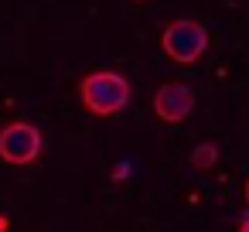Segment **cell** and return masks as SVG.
<instances>
[{"label": "cell", "instance_id": "cell-1", "mask_svg": "<svg viewBox=\"0 0 249 232\" xmlns=\"http://www.w3.org/2000/svg\"><path fill=\"white\" fill-rule=\"evenodd\" d=\"M79 96L92 116H116L130 103L133 89L120 72H92L79 82Z\"/></svg>", "mask_w": 249, "mask_h": 232}, {"label": "cell", "instance_id": "cell-2", "mask_svg": "<svg viewBox=\"0 0 249 232\" xmlns=\"http://www.w3.org/2000/svg\"><path fill=\"white\" fill-rule=\"evenodd\" d=\"M160 48H164V55H167L171 62H178V65H195V62L205 55V48H208V31H205L198 21H188V18L171 21V24L164 28V35H160Z\"/></svg>", "mask_w": 249, "mask_h": 232}, {"label": "cell", "instance_id": "cell-3", "mask_svg": "<svg viewBox=\"0 0 249 232\" xmlns=\"http://www.w3.org/2000/svg\"><path fill=\"white\" fill-rule=\"evenodd\" d=\"M41 130L31 126V123H7L0 130V161H7L14 167H24V164H35L41 157Z\"/></svg>", "mask_w": 249, "mask_h": 232}, {"label": "cell", "instance_id": "cell-4", "mask_svg": "<svg viewBox=\"0 0 249 232\" xmlns=\"http://www.w3.org/2000/svg\"><path fill=\"white\" fill-rule=\"evenodd\" d=\"M191 109H195V92L184 82H164L154 92V113L164 123H181L191 116Z\"/></svg>", "mask_w": 249, "mask_h": 232}, {"label": "cell", "instance_id": "cell-5", "mask_svg": "<svg viewBox=\"0 0 249 232\" xmlns=\"http://www.w3.org/2000/svg\"><path fill=\"white\" fill-rule=\"evenodd\" d=\"M215 161H218V147H215V143H198V147L191 150V164H195L198 171L215 167Z\"/></svg>", "mask_w": 249, "mask_h": 232}, {"label": "cell", "instance_id": "cell-6", "mask_svg": "<svg viewBox=\"0 0 249 232\" xmlns=\"http://www.w3.org/2000/svg\"><path fill=\"white\" fill-rule=\"evenodd\" d=\"M126 174H130V164H126V161H123V164H120V167H116V171H113V178H116V181H120V178H126Z\"/></svg>", "mask_w": 249, "mask_h": 232}, {"label": "cell", "instance_id": "cell-7", "mask_svg": "<svg viewBox=\"0 0 249 232\" xmlns=\"http://www.w3.org/2000/svg\"><path fill=\"white\" fill-rule=\"evenodd\" d=\"M239 232H249V212H246V215L239 218Z\"/></svg>", "mask_w": 249, "mask_h": 232}, {"label": "cell", "instance_id": "cell-8", "mask_svg": "<svg viewBox=\"0 0 249 232\" xmlns=\"http://www.w3.org/2000/svg\"><path fill=\"white\" fill-rule=\"evenodd\" d=\"M7 229H11V222H7L4 215H0V232H7Z\"/></svg>", "mask_w": 249, "mask_h": 232}, {"label": "cell", "instance_id": "cell-9", "mask_svg": "<svg viewBox=\"0 0 249 232\" xmlns=\"http://www.w3.org/2000/svg\"><path fill=\"white\" fill-rule=\"evenodd\" d=\"M246 201H249V181H246Z\"/></svg>", "mask_w": 249, "mask_h": 232}]
</instances>
